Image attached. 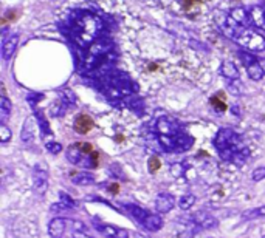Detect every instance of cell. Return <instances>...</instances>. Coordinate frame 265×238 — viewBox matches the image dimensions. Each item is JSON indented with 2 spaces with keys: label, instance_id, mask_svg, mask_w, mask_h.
<instances>
[{
  "label": "cell",
  "instance_id": "6da1fadb",
  "mask_svg": "<svg viewBox=\"0 0 265 238\" xmlns=\"http://www.w3.org/2000/svg\"><path fill=\"white\" fill-rule=\"evenodd\" d=\"M217 22L226 38L245 48L246 51L259 53L265 50V38L257 31H254L251 27H242L237 22H234L229 16H225L222 21Z\"/></svg>",
  "mask_w": 265,
  "mask_h": 238
},
{
  "label": "cell",
  "instance_id": "7a4b0ae2",
  "mask_svg": "<svg viewBox=\"0 0 265 238\" xmlns=\"http://www.w3.org/2000/svg\"><path fill=\"white\" fill-rule=\"evenodd\" d=\"M214 147L219 155L225 161H231L236 164H243L250 156V150L245 147V144L234 130L220 129L214 138Z\"/></svg>",
  "mask_w": 265,
  "mask_h": 238
},
{
  "label": "cell",
  "instance_id": "3957f363",
  "mask_svg": "<svg viewBox=\"0 0 265 238\" xmlns=\"http://www.w3.org/2000/svg\"><path fill=\"white\" fill-rule=\"evenodd\" d=\"M101 30V22L93 16L85 14L75 22V39L79 45L93 44L96 34Z\"/></svg>",
  "mask_w": 265,
  "mask_h": 238
},
{
  "label": "cell",
  "instance_id": "277c9868",
  "mask_svg": "<svg viewBox=\"0 0 265 238\" xmlns=\"http://www.w3.org/2000/svg\"><path fill=\"white\" fill-rule=\"evenodd\" d=\"M67 159L73 164V166H79L84 169H95L96 161H98V153L92 152L90 144H76L70 145L67 149Z\"/></svg>",
  "mask_w": 265,
  "mask_h": 238
},
{
  "label": "cell",
  "instance_id": "5b68a950",
  "mask_svg": "<svg viewBox=\"0 0 265 238\" xmlns=\"http://www.w3.org/2000/svg\"><path fill=\"white\" fill-rule=\"evenodd\" d=\"M33 186H34V190H36V193H39V195H44L47 192V187H48V172H47V169L42 166V164H36V167H34Z\"/></svg>",
  "mask_w": 265,
  "mask_h": 238
},
{
  "label": "cell",
  "instance_id": "8992f818",
  "mask_svg": "<svg viewBox=\"0 0 265 238\" xmlns=\"http://www.w3.org/2000/svg\"><path fill=\"white\" fill-rule=\"evenodd\" d=\"M192 221L202 229H214L217 226V219L214 215H211L206 210H199L192 215Z\"/></svg>",
  "mask_w": 265,
  "mask_h": 238
},
{
  "label": "cell",
  "instance_id": "52a82bcc",
  "mask_svg": "<svg viewBox=\"0 0 265 238\" xmlns=\"http://www.w3.org/2000/svg\"><path fill=\"white\" fill-rule=\"evenodd\" d=\"M96 230L107 236V238H129V232L122 227H118V226H113V224H104V223H99L96 224Z\"/></svg>",
  "mask_w": 265,
  "mask_h": 238
},
{
  "label": "cell",
  "instance_id": "ba28073f",
  "mask_svg": "<svg viewBox=\"0 0 265 238\" xmlns=\"http://www.w3.org/2000/svg\"><path fill=\"white\" fill-rule=\"evenodd\" d=\"M175 206V198L171 195V193H160V195H157L155 198V210L158 213H168L174 209Z\"/></svg>",
  "mask_w": 265,
  "mask_h": 238
},
{
  "label": "cell",
  "instance_id": "9c48e42d",
  "mask_svg": "<svg viewBox=\"0 0 265 238\" xmlns=\"http://www.w3.org/2000/svg\"><path fill=\"white\" fill-rule=\"evenodd\" d=\"M67 224L68 221L65 218L62 216H56V218H53L50 224H48V233L51 238H62L64 233H65V229H67Z\"/></svg>",
  "mask_w": 265,
  "mask_h": 238
},
{
  "label": "cell",
  "instance_id": "30bf717a",
  "mask_svg": "<svg viewBox=\"0 0 265 238\" xmlns=\"http://www.w3.org/2000/svg\"><path fill=\"white\" fill-rule=\"evenodd\" d=\"M157 130L158 133H160L162 136H177V135H180L179 132H177V124L168 118H162V119H158L157 122Z\"/></svg>",
  "mask_w": 265,
  "mask_h": 238
},
{
  "label": "cell",
  "instance_id": "8fae6325",
  "mask_svg": "<svg viewBox=\"0 0 265 238\" xmlns=\"http://www.w3.org/2000/svg\"><path fill=\"white\" fill-rule=\"evenodd\" d=\"M75 132L79 133V135H87L93 129V119L88 116V115H78L76 119H75Z\"/></svg>",
  "mask_w": 265,
  "mask_h": 238
},
{
  "label": "cell",
  "instance_id": "7c38bea8",
  "mask_svg": "<svg viewBox=\"0 0 265 238\" xmlns=\"http://www.w3.org/2000/svg\"><path fill=\"white\" fill-rule=\"evenodd\" d=\"M228 16L231 17L234 22H237L239 25H242V27H251V25H253V24H251L250 11H246V10H243V8H234V10L229 11Z\"/></svg>",
  "mask_w": 265,
  "mask_h": 238
},
{
  "label": "cell",
  "instance_id": "4fadbf2b",
  "mask_svg": "<svg viewBox=\"0 0 265 238\" xmlns=\"http://www.w3.org/2000/svg\"><path fill=\"white\" fill-rule=\"evenodd\" d=\"M17 44H19V36L17 34H11L10 38H7L2 44V58L4 61H8L13 58V54L17 48Z\"/></svg>",
  "mask_w": 265,
  "mask_h": 238
},
{
  "label": "cell",
  "instance_id": "5bb4252c",
  "mask_svg": "<svg viewBox=\"0 0 265 238\" xmlns=\"http://www.w3.org/2000/svg\"><path fill=\"white\" fill-rule=\"evenodd\" d=\"M124 210L129 213V216H132L135 221H138L140 224H143L145 219L151 215L148 210H145L143 207H140L137 204H124Z\"/></svg>",
  "mask_w": 265,
  "mask_h": 238
},
{
  "label": "cell",
  "instance_id": "9a60e30c",
  "mask_svg": "<svg viewBox=\"0 0 265 238\" xmlns=\"http://www.w3.org/2000/svg\"><path fill=\"white\" fill-rule=\"evenodd\" d=\"M36 129H38V125H36V121H34V118H28L24 124V129H22V141L24 142H31L34 139V135H36Z\"/></svg>",
  "mask_w": 265,
  "mask_h": 238
},
{
  "label": "cell",
  "instance_id": "2e32d148",
  "mask_svg": "<svg viewBox=\"0 0 265 238\" xmlns=\"http://www.w3.org/2000/svg\"><path fill=\"white\" fill-rule=\"evenodd\" d=\"M250 16H251V24L257 28H262L265 25V11L260 5H256L250 8Z\"/></svg>",
  "mask_w": 265,
  "mask_h": 238
},
{
  "label": "cell",
  "instance_id": "e0dca14e",
  "mask_svg": "<svg viewBox=\"0 0 265 238\" xmlns=\"http://www.w3.org/2000/svg\"><path fill=\"white\" fill-rule=\"evenodd\" d=\"M110 50V44L107 41L104 39H99V41H95L90 48H88V53L92 54V56H102V54H105Z\"/></svg>",
  "mask_w": 265,
  "mask_h": 238
},
{
  "label": "cell",
  "instance_id": "ac0fdd59",
  "mask_svg": "<svg viewBox=\"0 0 265 238\" xmlns=\"http://www.w3.org/2000/svg\"><path fill=\"white\" fill-rule=\"evenodd\" d=\"M220 71H222V75H223L228 81H237V79H239V70H237L236 64H233V62H229V61L223 62Z\"/></svg>",
  "mask_w": 265,
  "mask_h": 238
},
{
  "label": "cell",
  "instance_id": "d6986e66",
  "mask_svg": "<svg viewBox=\"0 0 265 238\" xmlns=\"http://www.w3.org/2000/svg\"><path fill=\"white\" fill-rule=\"evenodd\" d=\"M141 226H145L151 232H157V230H160L163 227V218L160 215H152L151 213Z\"/></svg>",
  "mask_w": 265,
  "mask_h": 238
},
{
  "label": "cell",
  "instance_id": "ffe728a7",
  "mask_svg": "<svg viewBox=\"0 0 265 238\" xmlns=\"http://www.w3.org/2000/svg\"><path fill=\"white\" fill-rule=\"evenodd\" d=\"M11 108H13V105H11L10 99L4 95L2 99H0V122L2 124H7L10 113H11Z\"/></svg>",
  "mask_w": 265,
  "mask_h": 238
},
{
  "label": "cell",
  "instance_id": "44dd1931",
  "mask_svg": "<svg viewBox=\"0 0 265 238\" xmlns=\"http://www.w3.org/2000/svg\"><path fill=\"white\" fill-rule=\"evenodd\" d=\"M72 181L75 182V184H78V186H90V184H95V176L92 173L81 172V173L75 175Z\"/></svg>",
  "mask_w": 265,
  "mask_h": 238
},
{
  "label": "cell",
  "instance_id": "7402d4cb",
  "mask_svg": "<svg viewBox=\"0 0 265 238\" xmlns=\"http://www.w3.org/2000/svg\"><path fill=\"white\" fill-rule=\"evenodd\" d=\"M191 145H192V139L189 136H186L183 133L175 136V150H180V152L182 150H188Z\"/></svg>",
  "mask_w": 265,
  "mask_h": 238
},
{
  "label": "cell",
  "instance_id": "603a6c76",
  "mask_svg": "<svg viewBox=\"0 0 265 238\" xmlns=\"http://www.w3.org/2000/svg\"><path fill=\"white\" fill-rule=\"evenodd\" d=\"M257 61H259V59H257ZM246 71H248V76H250V79H253V81H260V79L265 76V71L262 70V67L259 65V62L253 64L251 67H248V68H246Z\"/></svg>",
  "mask_w": 265,
  "mask_h": 238
},
{
  "label": "cell",
  "instance_id": "cb8c5ba5",
  "mask_svg": "<svg viewBox=\"0 0 265 238\" xmlns=\"http://www.w3.org/2000/svg\"><path fill=\"white\" fill-rule=\"evenodd\" d=\"M243 219H256V218H265V204L260 207H254L250 210H245L242 213Z\"/></svg>",
  "mask_w": 265,
  "mask_h": 238
},
{
  "label": "cell",
  "instance_id": "d4e9b609",
  "mask_svg": "<svg viewBox=\"0 0 265 238\" xmlns=\"http://www.w3.org/2000/svg\"><path fill=\"white\" fill-rule=\"evenodd\" d=\"M194 204H196V195L192 193H186L179 199V207L182 210H189Z\"/></svg>",
  "mask_w": 265,
  "mask_h": 238
},
{
  "label": "cell",
  "instance_id": "484cf974",
  "mask_svg": "<svg viewBox=\"0 0 265 238\" xmlns=\"http://www.w3.org/2000/svg\"><path fill=\"white\" fill-rule=\"evenodd\" d=\"M59 198H61V201H62L61 204H64L65 209H76V207H78V203H76V201H75L72 196H70L68 193L59 192Z\"/></svg>",
  "mask_w": 265,
  "mask_h": 238
},
{
  "label": "cell",
  "instance_id": "4316f807",
  "mask_svg": "<svg viewBox=\"0 0 265 238\" xmlns=\"http://www.w3.org/2000/svg\"><path fill=\"white\" fill-rule=\"evenodd\" d=\"M239 58H240V61L243 62V65L248 68V67H251L253 64H256L257 62V58L256 56H253L251 53H248V51H240L239 53Z\"/></svg>",
  "mask_w": 265,
  "mask_h": 238
},
{
  "label": "cell",
  "instance_id": "83f0119b",
  "mask_svg": "<svg viewBox=\"0 0 265 238\" xmlns=\"http://www.w3.org/2000/svg\"><path fill=\"white\" fill-rule=\"evenodd\" d=\"M45 147H47V150H48L50 153H53V155H58V153L62 152V145H61L59 142H56V141H48V142L45 144Z\"/></svg>",
  "mask_w": 265,
  "mask_h": 238
},
{
  "label": "cell",
  "instance_id": "f1b7e54d",
  "mask_svg": "<svg viewBox=\"0 0 265 238\" xmlns=\"http://www.w3.org/2000/svg\"><path fill=\"white\" fill-rule=\"evenodd\" d=\"M11 139V130L8 129L7 124H0V141L7 144Z\"/></svg>",
  "mask_w": 265,
  "mask_h": 238
},
{
  "label": "cell",
  "instance_id": "f546056e",
  "mask_svg": "<svg viewBox=\"0 0 265 238\" xmlns=\"http://www.w3.org/2000/svg\"><path fill=\"white\" fill-rule=\"evenodd\" d=\"M62 101H64L67 105H73V104L76 102V96H75L70 90H64V91H62Z\"/></svg>",
  "mask_w": 265,
  "mask_h": 238
},
{
  "label": "cell",
  "instance_id": "4dcf8cb0",
  "mask_svg": "<svg viewBox=\"0 0 265 238\" xmlns=\"http://www.w3.org/2000/svg\"><path fill=\"white\" fill-rule=\"evenodd\" d=\"M228 88L233 91L234 95H240L242 93V84L237 81H228Z\"/></svg>",
  "mask_w": 265,
  "mask_h": 238
},
{
  "label": "cell",
  "instance_id": "1f68e13d",
  "mask_svg": "<svg viewBox=\"0 0 265 238\" xmlns=\"http://www.w3.org/2000/svg\"><path fill=\"white\" fill-rule=\"evenodd\" d=\"M251 179L253 181H263L265 179V166L263 167H257L256 170H253Z\"/></svg>",
  "mask_w": 265,
  "mask_h": 238
},
{
  "label": "cell",
  "instance_id": "d6a6232c",
  "mask_svg": "<svg viewBox=\"0 0 265 238\" xmlns=\"http://www.w3.org/2000/svg\"><path fill=\"white\" fill-rule=\"evenodd\" d=\"M160 166H162V162H160V159H158V158H151L149 159V167H151L152 172H157Z\"/></svg>",
  "mask_w": 265,
  "mask_h": 238
},
{
  "label": "cell",
  "instance_id": "836d02e7",
  "mask_svg": "<svg viewBox=\"0 0 265 238\" xmlns=\"http://www.w3.org/2000/svg\"><path fill=\"white\" fill-rule=\"evenodd\" d=\"M213 104H214L216 110H219V112H222V110H225V108H226V107H225V104H223V102H220L217 98H214V99H213Z\"/></svg>",
  "mask_w": 265,
  "mask_h": 238
},
{
  "label": "cell",
  "instance_id": "e575fe53",
  "mask_svg": "<svg viewBox=\"0 0 265 238\" xmlns=\"http://www.w3.org/2000/svg\"><path fill=\"white\" fill-rule=\"evenodd\" d=\"M75 236H76V238H93L92 235H88L85 230H82V232H75Z\"/></svg>",
  "mask_w": 265,
  "mask_h": 238
},
{
  "label": "cell",
  "instance_id": "d590c367",
  "mask_svg": "<svg viewBox=\"0 0 265 238\" xmlns=\"http://www.w3.org/2000/svg\"><path fill=\"white\" fill-rule=\"evenodd\" d=\"M132 236H134V238H151V236H146V235H141V233H137V232H135V233H134Z\"/></svg>",
  "mask_w": 265,
  "mask_h": 238
},
{
  "label": "cell",
  "instance_id": "8d00e7d4",
  "mask_svg": "<svg viewBox=\"0 0 265 238\" xmlns=\"http://www.w3.org/2000/svg\"><path fill=\"white\" fill-rule=\"evenodd\" d=\"M257 62H259V65H260V67H262V70H263V71H265V59H259V61H257Z\"/></svg>",
  "mask_w": 265,
  "mask_h": 238
},
{
  "label": "cell",
  "instance_id": "74e56055",
  "mask_svg": "<svg viewBox=\"0 0 265 238\" xmlns=\"http://www.w3.org/2000/svg\"><path fill=\"white\" fill-rule=\"evenodd\" d=\"M260 7H262L263 11H265V0H260Z\"/></svg>",
  "mask_w": 265,
  "mask_h": 238
},
{
  "label": "cell",
  "instance_id": "f35d334b",
  "mask_svg": "<svg viewBox=\"0 0 265 238\" xmlns=\"http://www.w3.org/2000/svg\"><path fill=\"white\" fill-rule=\"evenodd\" d=\"M260 30H263V31H265V25H263V27H262V28H260Z\"/></svg>",
  "mask_w": 265,
  "mask_h": 238
},
{
  "label": "cell",
  "instance_id": "ab89813d",
  "mask_svg": "<svg viewBox=\"0 0 265 238\" xmlns=\"http://www.w3.org/2000/svg\"><path fill=\"white\" fill-rule=\"evenodd\" d=\"M262 238H265V235H263V236H262Z\"/></svg>",
  "mask_w": 265,
  "mask_h": 238
}]
</instances>
